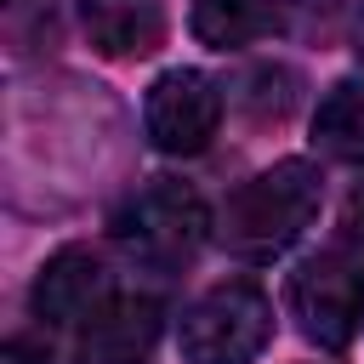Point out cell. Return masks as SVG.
<instances>
[{
  "mask_svg": "<svg viewBox=\"0 0 364 364\" xmlns=\"http://www.w3.org/2000/svg\"><path fill=\"white\" fill-rule=\"evenodd\" d=\"M353 51H358V63H364V0L353 6Z\"/></svg>",
  "mask_w": 364,
  "mask_h": 364,
  "instance_id": "obj_11",
  "label": "cell"
},
{
  "mask_svg": "<svg viewBox=\"0 0 364 364\" xmlns=\"http://www.w3.org/2000/svg\"><path fill=\"white\" fill-rule=\"evenodd\" d=\"M80 23L102 57H148L165 40V0H80Z\"/></svg>",
  "mask_w": 364,
  "mask_h": 364,
  "instance_id": "obj_8",
  "label": "cell"
},
{
  "mask_svg": "<svg viewBox=\"0 0 364 364\" xmlns=\"http://www.w3.org/2000/svg\"><path fill=\"white\" fill-rule=\"evenodd\" d=\"M318 205H324L318 171L307 159H279V165H267V171H256L250 182L233 188L216 239L245 262H273L313 228Z\"/></svg>",
  "mask_w": 364,
  "mask_h": 364,
  "instance_id": "obj_1",
  "label": "cell"
},
{
  "mask_svg": "<svg viewBox=\"0 0 364 364\" xmlns=\"http://www.w3.org/2000/svg\"><path fill=\"white\" fill-rule=\"evenodd\" d=\"M205 233H210V210H205V199H199L188 182H171V176H159V182H148L142 193H131L125 210L114 216V239H119V250H125L131 262L154 267V273H176V267H188L193 250L205 245Z\"/></svg>",
  "mask_w": 364,
  "mask_h": 364,
  "instance_id": "obj_2",
  "label": "cell"
},
{
  "mask_svg": "<svg viewBox=\"0 0 364 364\" xmlns=\"http://www.w3.org/2000/svg\"><path fill=\"white\" fill-rule=\"evenodd\" d=\"M279 28V6L273 0H193V34L216 51L250 46L262 34Z\"/></svg>",
  "mask_w": 364,
  "mask_h": 364,
  "instance_id": "obj_10",
  "label": "cell"
},
{
  "mask_svg": "<svg viewBox=\"0 0 364 364\" xmlns=\"http://www.w3.org/2000/svg\"><path fill=\"white\" fill-rule=\"evenodd\" d=\"M313 148L341 165H364V80H341L324 91L313 114Z\"/></svg>",
  "mask_w": 364,
  "mask_h": 364,
  "instance_id": "obj_9",
  "label": "cell"
},
{
  "mask_svg": "<svg viewBox=\"0 0 364 364\" xmlns=\"http://www.w3.org/2000/svg\"><path fill=\"white\" fill-rule=\"evenodd\" d=\"M284 301L313 347L324 353L353 347V336L364 330V245H330L313 262H301L290 273Z\"/></svg>",
  "mask_w": 364,
  "mask_h": 364,
  "instance_id": "obj_3",
  "label": "cell"
},
{
  "mask_svg": "<svg viewBox=\"0 0 364 364\" xmlns=\"http://www.w3.org/2000/svg\"><path fill=\"white\" fill-rule=\"evenodd\" d=\"M273 336V301L250 279L210 284L182 313V358L188 364H256Z\"/></svg>",
  "mask_w": 364,
  "mask_h": 364,
  "instance_id": "obj_4",
  "label": "cell"
},
{
  "mask_svg": "<svg viewBox=\"0 0 364 364\" xmlns=\"http://www.w3.org/2000/svg\"><path fill=\"white\" fill-rule=\"evenodd\" d=\"M102 296H108V273H102V262H97L91 250H80V245L57 250V256L40 267V279H34V313H40L46 324H85V313H91Z\"/></svg>",
  "mask_w": 364,
  "mask_h": 364,
  "instance_id": "obj_7",
  "label": "cell"
},
{
  "mask_svg": "<svg viewBox=\"0 0 364 364\" xmlns=\"http://www.w3.org/2000/svg\"><path fill=\"white\" fill-rule=\"evenodd\" d=\"M142 125H148L154 148H165V154H205L222 125V91L199 68H171L148 85Z\"/></svg>",
  "mask_w": 364,
  "mask_h": 364,
  "instance_id": "obj_5",
  "label": "cell"
},
{
  "mask_svg": "<svg viewBox=\"0 0 364 364\" xmlns=\"http://www.w3.org/2000/svg\"><path fill=\"white\" fill-rule=\"evenodd\" d=\"M159 301L136 296V290H108L74 341V364H148L154 341H159Z\"/></svg>",
  "mask_w": 364,
  "mask_h": 364,
  "instance_id": "obj_6",
  "label": "cell"
}]
</instances>
